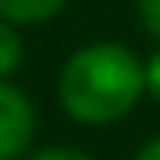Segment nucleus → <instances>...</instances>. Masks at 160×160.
<instances>
[{
	"label": "nucleus",
	"mask_w": 160,
	"mask_h": 160,
	"mask_svg": "<svg viewBox=\"0 0 160 160\" xmlns=\"http://www.w3.org/2000/svg\"><path fill=\"white\" fill-rule=\"evenodd\" d=\"M146 92L142 61L121 43H89L61 68L57 96L78 125H114Z\"/></svg>",
	"instance_id": "f257e3e1"
},
{
	"label": "nucleus",
	"mask_w": 160,
	"mask_h": 160,
	"mask_svg": "<svg viewBox=\"0 0 160 160\" xmlns=\"http://www.w3.org/2000/svg\"><path fill=\"white\" fill-rule=\"evenodd\" d=\"M32 132H36L32 103L25 100L22 89L0 82V160L22 157L32 142Z\"/></svg>",
	"instance_id": "f03ea898"
},
{
	"label": "nucleus",
	"mask_w": 160,
	"mask_h": 160,
	"mask_svg": "<svg viewBox=\"0 0 160 160\" xmlns=\"http://www.w3.org/2000/svg\"><path fill=\"white\" fill-rule=\"evenodd\" d=\"M68 0H0V18L7 25H36L61 14Z\"/></svg>",
	"instance_id": "7ed1b4c3"
},
{
	"label": "nucleus",
	"mask_w": 160,
	"mask_h": 160,
	"mask_svg": "<svg viewBox=\"0 0 160 160\" xmlns=\"http://www.w3.org/2000/svg\"><path fill=\"white\" fill-rule=\"evenodd\" d=\"M25 57V46H22V36L14 32V25H7L0 18V82L7 78L11 71H18V64Z\"/></svg>",
	"instance_id": "20e7f679"
},
{
	"label": "nucleus",
	"mask_w": 160,
	"mask_h": 160,
	"mask_svg": "<svg viewBox=\"0 0 160 160\" xmlns=\"http://www.w3.org/2000/svg\"><path fill=\"white\" fill-rule=\"evenodd\" d=\"M139 22L153 39H160V0H139Z\"/></svg>",
	"instance_id": "39448f33"
},
{
	"label": "nucleus",
	"mask_w": 160,
	"mask_h": 160,
	"mask_svg": "<svg viewBox=\"0 0 160 160\" xmlns=\"http://www.w3.org/2000/svg\"><path fill=\"white\" fill-rule=\"evenodd\" d=\"M25 160H92V157L78 153V149H68V146H50V149H36Z\"/></svg>",
	"instance_id": "423d86ee"
},
{
	"label": "nucleus",
	"mask_w": 160,
	"mask_h": 160,
	"mask_svg": "<svg viewBox=\"0 0 160 160\" xmlns=\"http://www.w3.org/2000/svg\"><path fill=\"white\" fill-rule=\"evenodd\" d=\"M142 71H146V92L160 103V50L149 61H142Z\"/></svg>",
	"instance_id": "0eeeda50"
},
{
	"label": "nucleus",
	"mask_w": 160,
	"mask_h": 160,
	"mask_svg": "<svg viewBox=\"0 0 160 160\" xmlns=\"http://www.w3.org/2000/svg\"><path fill=\"white\" fill-rule=\"evenodd\" d=\"M135 160H160V135H157V139H149V142L135 153Z\"/></svg>",
	"instance_id": "6e6552de"
}]
</instances>
